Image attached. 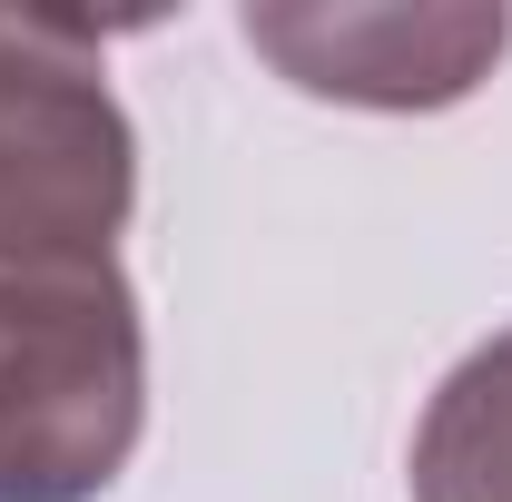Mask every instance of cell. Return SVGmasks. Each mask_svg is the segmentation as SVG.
<instances>
[{
  "label": "cell",
  "mask_w": 512,
  "mask_h": 502,
  "mask_svg": "<svg viewBox=\"0 0 512 502\" xmlns=\"http://www.w3.org/2000/svg\"><path fill=\"white\" fill-rule=\"evenodd\" d=\"M148 434V325L119 256H0V502H99Z\"/></svg>",
  "instance_id": "cell-1"
},
{
  "label": "cell",
  "mask_w": 512,
  "mask_h": 502,
  "mask_svg": "<svg viewBox=\"0 0 512 502\" xmlns=\"http://www.w3.org/2000/svg\"><path fill=\"white\" fill-rule=\"evenodd\" d=\"M138 207L128 128L99 30L0 10V256H119Z\"/></svg>",
  "instance_id": "cell-2"
},
{
  "label": "cell",
  "mask_w": 512,
  "mask_h": 502,
  "mask_svg": "<svg viewBox=\"0 0 512 502\" xmlns=\"http://www.w3.org/2000/svg\"><path fill=\"white\" fill-rule=\"evenodd\" d=\"M247 50L306 99L345 109H453L512 50V10L483 0H266Z\"/></svg>",
  "instance_id": "cell-3"
},
{
  "label": "cell",
  "mask_w": 512,
  "mask_h": 502,
  "mask_svg": "<svg viewBox=\"0 0 512 502\" xmlns=\"http://www.w3.org/2000/svg\"><path fill=\"white\" fill-rule=\"evenodd\" d=\"M404 483L414 502H512V325L434 384Z\"/></svg>",
  "instance_id": "cell-4"
}]
</instances>
